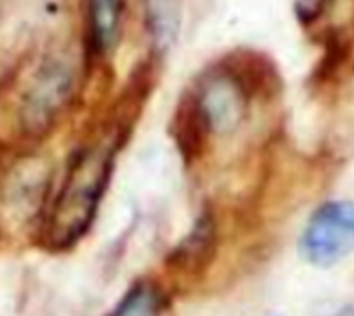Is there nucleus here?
<instances>
[{"label":"nucleus","instance_id":"nucleus-1","mask_svg":"<svg viewBox=\"0 0 354 316\" xmlns=\"http://www.w3.org/2000/svg\"><path fill=\"white\" fill-rule=\"evenodd\" d=\"M133 122L114 108L97 122L66 164L62 184L44 213L37 244L52 253L73 248L91 228L102 197L116 166V155L127 143Z\"/></svg>","mask_w":354,"mask_h":316},{"label":"nucleus","instance_id":"nucleus-2","mask_svg":"<svg viewBox=\"0 0 354 316\" xmlns=\"http://www.w3.org/2000/svg\"><path fill=\"white\" fill-rule=\"evenodd\" d=\"M77 79L73 64L62 56H50L29 77L17 106V124L25 139H46L75 99Z\"/></svg>","mask_w":354,"mask_h":316},{"label":"nucleus","instance_id":"nucleus-3","mask_svg":"<svg viewBox=\"0 0 354 316\" xmlns=\"http://www.w3.org/2000/svg\"><path fill=\"white\" fill-rule=\"evenodd\" d=\"M299 253L305 263L328 269L354 253V201H328L313 211Z\"/></svg>","mask_w":354,"mask_h":316},{"label":"nucleus","instance_id":"nucleus-4","mask_svg":"<svg viewBox=\"0 0 354 316\" xmlns=\"http://www.w3.org/2000/svg\"><path fill=\"white\" fill-rule=\"evenodd\" d=\"M191 91L201 103L214 135L234 132L243 124L249 110V97L218 64L205 70Z\"/></svg>","mask_w":354,"mask_h":316},{"label":"nucleus","instance_id":"nucleus-5","mask_svg":"<svg viewBox=\"0 0 354 316\" xmlns=\"http://www.w3.org/2000/svg\"><path fill=\"white\" fill-rule=\"evenodd\" d=\"M220 248V232L212 211H203L189 234L168 253L164 267L176 279H199L214 265Z\"/></svg>","mask_w":354,"mask_h":316},{"label":"nucleus","instance_id":"nucleus-6","mask_svg":"<svg viewBox=\"0 0 354 316\" xmlns=\"http://www.w3.org/2000/svg\"><path fill=\"white\" fill-rule=\"evenodd\" d=\"M251 99H272L282 91V75L276 60L251 48H236L216 62Z\"/></svg>","mask_w":354,"mask_h":316},{"label":"nucleus","instance_id":"nucleus-7","mask_svg":"<svg viewBox=\"0 0 354 316\" xmlns=\"http://www.w3.org/2000/svg\"><path fill=\"white\" fill-rule=\"evenodd\" d=\"M212 126L209 120L197 101L193 91H187L180 95L172 120H170V137L178 149L180 159L187 166L199 164L207 149H209V139H212Z\"/></svg>","mask_w":354,"mask_h":316},{"label":"nucleus","instance_id":"nucleus-8","mask_svg":"<svg viewBox=\"0 0 354 316\" xmlns=\"http://www.w3.org/2000/svg\"><path fill=\"white\" fill-rule=\"evenodd\" d=\"M127 0H83L85 41L91 62H106L120 43Z\"/></svg>","mask_w":354,"mask_h":316},{"label":"nucleus","instance_id":"nucleus-9","mask_svg":"<svg viewBox=\"0 0 354 316\" xmlns=\"http://www.w3.org/2000/svg\"><path fill=\"white\" fill-rule=\"evenodd\" d=\"M187 0H143L145 31L153 46V56L160 58L168 52L183 27Z\"/></svg>","mask_w":354,"mask_h":316},{"label":"nucleus","instance_id":"nucleus-10","mask_svg":"<svg viewBox=\"0 0 354 316\" xmlns=\"http://www.w3.org/2000/svg\"><path fill=\"white\" fill-rule=\"evenodd\" d=\"M164 294L153 282L135 284L110 316H164Z\"/></svg>","mask_w":354,"mask_h":316},{"label":"nucleus","instance_id":"nucleus-11","mask_svg":"<svg viewBox=\"0 0 354 316\" xmlns=\"http://www.w3.org/2000/svg\"><path fill=\"white\" fill-rule=\"evenodd\" d=\"M332 0H295V14L303 27H311L326 14Z\"/></svg>","mask_w":354,"mask_h":316},{"label":"nucleus","instance_id":"nucleus-12","mask_svg":"<svg viewBox=\"0 0 354 316\" xmlns=\"http://www.w3.org/2000/svg\"><path fill=\"white\" fill-rule=\"evenodd\" d=\"M12 164H15V159H12V149H10L4 141H0V184H2V180L8 176Z\"/></svg>","mask_w":354,"mask_h":316},{"label":"nucleus","instance_id":"nucleus-13","mask_svg":"<svg viewBox=\"0 0 354 316\" xmlns=\"http://www.w3.org/2000/svg\"><path fill=\"white\" fill-rule=\"evenodd\" d=\"M336 316H354V306H344V308H340Z\"/></svg>","mask_w":354,"mask_h":316}]
</instances>
